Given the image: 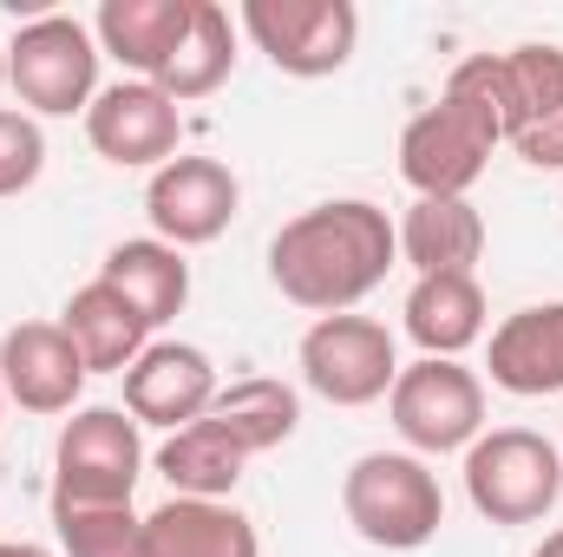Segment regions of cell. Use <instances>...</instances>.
Wrapping results in <instances>:
<instances>
[{
    "instance_id": "cell-1",
    "label": "cell",
    "mask_w": 563,
    "mask_h": 557,
    "mask_svg": "<svg viewBox=\"0 0 563 557\" xmlns=\"http://www.w3.org/2000/svg\"><path fill=\"white\" fill-rule=\"evenodd\" d=\"M394 263H400L394 217L367 197L314 204L269 237V282L282 288V302L308 308L314 321L321 315H354L387 282Z\"/></svg>"
},
{
    "instance_id": "cell-2",
    "label": "cell",
    "mask_w": 563,
    "mask_h": 557,
    "mask_svg": "<svg viewBox=\"0 0 563 557\" xmlns=\"http://www.w3.org/2000/svg\"><path fill=\"white\" fill-rule=\"evenodd\" d=\"M498 144H505V66L498 53H472L452 66L445 92L400 132V177L413 184V197H465Z\"/></svg>"
},
{
    "instance_id": "cell-3",
    "label": "cell",
    "mask_w": 563,
    "mask_h": 557,
    "mask_svg": "<svg viewBox=\"0 0 563 557\" xmlns=\"http://www.w3.org/2000/svg\"><path fill=\"white\" fill-rule=\"evenodd\" d=\"M341 512L374 551H420L445 525V492L420 452H361L341 479Z\"/></svg>"
},
{
    "instance_id": "cell-4",
    "label": "cell",
    "mask_w": 563,
    "mask_h": 557,
    "mask_svg": "<svg viewBox=\"0 0 563 557\" xmlns=\"http://www.w3.org/2000/svg\"><path fill=\"white\" fill-rule=\"evenodd\" d=\"M99 40L73 13H40L7 40V86L33 119H86L99 99Z\"/></svg>"
},
{
    "instance_id": "cell-5",
    "label": "cell",
    "mask_w": 563,
    "mask_h": 557,
    "mask_svg": "<svg viewBox=\"0 0 563 557\" xmlns=\"http://www.w3.org/2000/svg\"><path fill=\"white\" fill-rule=\"evenodd\" d=\"M465 499L492 525H544L563 499V452L531 426H492L465 446Z\"/></svg>"
},
{
    "instance_id": "cell-6",
    "label": "cell",
    "mask_w": 563,
    "mask_h": 557,
    "mask_svg": "<svg viewBox=\"0 0 563 557\" xmlns=\"http://www.w3.org/2000/svg\"><path fill=\"white\" fill-rule=\"evenodd\" d=\"M144 439L125 407H79L53 439V505H132Z\"/></svg>"
},
{
    "instance_id": "cell-7",
    "label": "cell",
    "mask_w": 563,
    "mask_h": 557,
    "mask_svg": "<svg viewBox=\"0 0 563 557\" xmlns=\"http://www.w3.org/2000/svg\"><path fill=\"white\" fill-rule=\"evenodd\" d=\"M295 368L308 394H321L328 407H374L400 381V348H394V328L374 315H321L308 321Z\"/></svg>"
},
{
    "instance_id": "cell-8",
    "label": "cell",
    "mask_w": 563,
    "mask_h": 557,
    "mask_svg": "<svg viewBox=\"0 0 563 557\" xmlns=\"http://www.w3.org/2000/svg\"><path fill=\"white\" fill-rule=\"evenodd\" d=\"M236 26L288 79H328L361 46V7L354 0H243Z\"/></svg>"
},
{
    "instance_id": "cell-9",
    "label": "cell",
    "mask_w": 563,
    "mask_h": 557,
    "mask_svg": "<svg viewBox=\"0 0 563 557\" xmlns=\"http://www.w3.org/2000/svg\"><path fill=\"white\" fill-rule=\"evenodd\" d=\"M394 433L407 439V452L439 459V452H465L485 433V381L465 361H432L420 354L413 368H400L394 394H387Z\"/></svg>"
},
{
    "instance_id": "cell-10",
    "label": "cell",
    "mask_w": 563,
    "mask_h": 557,
    "mask_svg": "<svg viewBox=\"0 0 563 557\" xmlns=\"http://www.w3.org/2000/svg\"><path fill=\"white\" fill-rule=\"evenodd\" d=\"M243 210V184L223 157H170L164 171H151L144 184V217L157 230V243L170 250H203L217 243Z\"/></svg>"
},
{
    "instance_id": "cell-11",
    "label": "cell",
    "mask_w": 563,
    "mask_h": 557,
    "mask_svg": "<svg viewBox=\"0 0 563 557\" xmlns=\"http://www.w3.org/2000/svg\"><path fill=\"white\" fill-rule=\"evenodd\" d=\"M86 139L119 171H164L184 144V112L157 86L119 79V86H99V99L86 112Z\"/></svg>"
},
{
    "instance_id": "cell-12",
    "label": "cell",
    "mask_w": 563,
    "mask_h": 557,
    "mask_svg": "<svg viewBox=\"0 0 563 557\" xmlns=\"http://www.w3.org/2000/svg\"><path fill=\"white\" fill-rule=\"evenodd\" d=\"M86 361L59 321H13L0 335V394L26 414H79Z\"/></svg>"
},
{
    "instance_id": "cell-13",
    "label": "cell",
    "mask_w": 563,
    "mask_h": 557,
    "mask_svg": "<svg viewBox=\"0 0 563 557\" xmlns=\"http://www.w3.org/2000/svg\"><path fill=\"white\" fill-rule=\"evenodd\" d=\"M217 394H223V381H217L210 354L190 348V341H151L125 368V414L139 426L184 433L190 419H203L217 407Z\"/></svg>"
},
{
    "instance_id": "cell-14",
    "label": "cell",
    "mask_w": 563,
    "mask_h": 557,
    "mask_svg": "<svg viewBox=\"0 0 563 557\" xmlns=\"http://www.w3.org/2000/svg\"><path fill=\"white\" fill-rule=\"evenodd\" d=\"M485 368H492V387H505L518 401L563 394V302H531V308L505 315L492 328Z\"/></svg>"
},
{
    "instance_id": "cell-15",
    "label": "cell",
    "mask_w": 563,
    "mask_h": 557,
    "mask_svg": "<svg viewBox=\"0 0 563 557\" xmlns=\"http://www.w3.org/2000/svg\"><path fill=\"white\" fill-rule=\"evenodd\" d=\"M190 20H197V0H106L99 20H92V40H99V53H112L132 79L157 86L164 66L177 59Z\"/></svg>"
},
{
    "instance_id": "cell-16",
    "label": "cell",
    "mask_w": 563,
    "mask_h": 557,
    "mask_svg": "<svg viewBox=\"0 0 563 557\" xmlns=\"http://www.w3.org/2000/svg\"><path fill=\"white\" fill-rule=\"evenodd\" d=\"M144 557H263L256 518L230 499H164L144 512Z\"/></svg>"
},
{
    "instance_id": "cell-17",
    "label": "cell",
    "mask_w": 563,
    "mask_h": 557,
    "mask_svg": "<svg viewBox=\"0 0 563 557\" xmlns=\"http://www.w3.org/2000/svg\"><path fill=\"white\" fill-rule=\"evenodd\" d=\"M394 237L413 276H472L485 256V217L472 210V197H413Z\"/></svg>"
},
{
    "instance_id": "cell-18",
    "label": "cell",
    "mask_w": 563,
    "mask_h": 557,
    "mask_svg": "<svg viewBox=\"0 0 563 557\" xmlns=\"http://www.w3.org/2000/svg\"><path fill=\"white\" fill-rule=\"evenodd\" d=\"M59 328L73 335L86 374H125L144 348H151V321L99 276L86 282V288H73V302L59 308Z\"/></svg>"
},
{
    "instance_id": "cell-19",
    "label": "cell",
    "mask_w": 563,
    "mask_h": 557,
    "mask_svg": "<svg viewBox=\"0 0 563 557\" xmlns=\"http://www.w3.org/2000/svg\"><path fill=\"white\" fill-rule=\"evenodd\" d=\"M485 315L478 276H420L407 288V335L432 361H459L472 341H485Z\"/></svg>"
},
{
    "instance_id": "cell-20",
    "label": "cell",
    "mask_w": 563,
    "mask_h": 557,
    "mask_svg": "<svg viewBox=\"0 0 563 557\" xmlns=\"http://www.w3.org/2000/svg\"><path fill=\"white\" fill-rule=\"evenodd\" d=\"M99 282H112V288L139 308L144 321H151V335H157L170 315H184V302H190V263H184V250H170V243H157V237L112 243L106 263H99Z\"/></svg>"
},
{
    "instance_id": "cell-21",
    "label": "cell",
    "mask_w": 563,
    "mask_h": 557,
    "mask_svg": "<svg viewBox=\"0 0 563 557\" xmlns=\"http://www.w3.org/2000/svg\"><path fill=\"white\" fill-rule=\"evenodd\" d=\"M243 466H250L243 439H236L217 414L190 419L184 433H170V439L157 446V472L170 479L177 499H230L236 479H243Z\"/></svg>"
},
{
    "instance_id": "cell-22",
    "label": "cell",
    "mask_w": 563,
    "mask_h": 557,
    "mask_svg": "<svg viewBox=\"0 0 563 557\" xmlns=\"http://www.w3.org/2000/svg\"><path fill=\"white\" fill-rule=\"evenodd\" d=\"M230 73H236V20H230L217 0H197V20H190L177 59L164 66L157 92L177 99V106H190V99H210Z\"/></svg>"
},
{
    "instance_id": "cell-23",
    "label": "cell",
    "mask_w": 563,
    "mask_h": 557,
    "mask_svg": "<svg viewBox=\"0 0 563 557\" xmlns=\"http://www.w3.org/2000/svg\"><path fill=\"white\" fill-rule=\"evenodd\" d=\"M210 414L223 419V426L243 439V452L256 459V452H276L282 439H295V426H301V401H295L288 381L250 374V381H230V387L217 394Z\"/></svg>"
},
{
    "instance_id": "cell-24",
    "label": "cell",
    "mask_w": 563,
    "mask_h": 557,
    "mask_svg": "<svg viewBox=\"0 0 563 557\" xmlns=\"http://www.w3.org/2000/svg\"><path fill=\"white\" fill-rule=\"evenodd\" d=\"M59 557H144V518L132 505H53Z\"/></svg>"
},
{
    "instance_id": "cell-25",
    "label": "cell",
    "mask_w": 563,
    "mask_h": 557,
    "mask_svg": "<svg viewBox=\"0 0 563 557\" xmlns=\"http://www.w3.org/2000/svg\"><path fill=\"white\" fill-rule=\"evenodd\" d=\"M40 171H46V132H40V119L0 106V197L33 190Z\"/></svg>"
},
{
    "instance_id": "cell-26",
    "label": "cell",
    "mask_w": 563,
    "mask_h": 557,
    "mask_svg": "<svg viewBox=\"0 0 563 557\" xmlns=\"http://www.w3.org/2000/svg\"><path fill=\"white\" fill-rule=\"evenodd\" d=\"M511 151L531 164V171H563V106L544 119V125H531V132H518Z\"/></svg>"
},
{
    "instance_id": "cell-27",
    "label": "cell",
    "mask_w": 563,
    "mask_h": 557,
    "mask_svg": "<svg viewBox=\"0 0 563 557\" xmlns=\"http://www.w3.org/2000/svg\"><path fill=\"white\" fill-rule=\"evenodd\" d=\"M0 557H53L46 545H26V538H0Z\"/></svg>"
},
{
    "instance_id": "cell-28",
    "label": "cell",
    "mask_w": 563,
    "mask_h": 557,
    "mask_svg": "<svg viewBox=\"0 0 563 557\" xmlns=\"http://www.w3.org/2000/svg\"><path fill=\"white\" fill-rule=\"evenodd\" d=\"M531 557H563V532H551V538H544V545H538Z\"/></svg>"
},
{
    "instance_id": "cell-29",
    "label": "cell",
    "mask_w": 563,
    "mask_h": 557,
    "mask_svg": "<svg viewBox=\"0 0 563 557\" xmlns=\"http://www.w3.org/2000/svg\"><path fill=\"white\" fill-rule=\"evenodd\" d=\"M0 86H7V46H0Z\"/></svg>"
},
{
    "instance_id": "cell-30",
    "label": "cell",
    "mask_w": 563,
    "mask_h": 557,
    "mask_svg": "<svg viewBox=\"0 0 563 557\" xmlns=\"http://www.w3.org/2000/svg\"><path fill=\"white\" fill-rule=\"evenodd\" d=\"M0 414H7V394H0Z\"/></svg>"
}]
</instances>
